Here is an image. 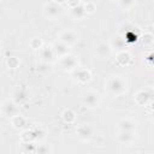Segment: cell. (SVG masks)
Masks as SVG:
<instances>
[{
	"mask_svg": "<svg viewBox=\"0 0 154 154\" xmlns=\"http://www.w3.org/2000/svg\"><path fill=\"white\" fill-rule=\"evenodd\" d=\"M108 89L114 94H120L125 90V84L119 77H113L108 81Z\"/></svg>",
	"mask_w": 154,
	"mask_h": 154,
	"instance_id": "obj_1",
	"label": "cell"
},
{
	"mask_svg": "<svg viewBox=\"0 0 154 154\" xmlns=\"http://www.w3.org/2000/svg\"><path fill=\"white\" fill-rule=\"evenodd\" d=\"M45 12H46L47 17L55 18L57 16L60 14L61 10H60V7H59L58 5H55V4H49V5H47V6L45 7Z\"/></svg>",
	"mask_w": 154,
	"mask_h": 154,
	"instance_id": "obj_2",
	"label": "cell"
},
{
	"mask_svg": "<svg viewBox=\"0 0 154 154\" xmlns=\"http://www.w3.org/2000/svg\"><path fill=\"white\" fill-rule=\"evenodd\" d=\"M78 136L83 140H89L91 137V129L89 126H81L78 129Z\"/></svg>",
	"mask_w": 154,
	"mask_h": 154,
	"instance_id": "obj_3",
	"label": "cell"
},
{
	"mask_svg": "<svg viewBox=\"0 0 154 154\" xmlns=\"http://www.w3.org/2000/svg\"><path fill=\"white\" fill-rule=\"evenodd\" d=\"M60 38H61V41L67 42V43H72V42L76 41V36H75L71 31H65V32H63V35L60 36Z\"/></svg>",
	"mask_w": 154,
	"mask_h": 154,
	"instance_id": "obj_4",
	"label": "cell"
},
{
	"mask_svg": "<svg viewBox=\"0 0 154 154\" xmlns=\"http://www.w3.org/2000/svg\"><path fill=\"white\" fill-rule=\"evenodd\" d=\"M84 101H85V102H88V105H90L91 107H94V105H96V103H97V95H96V94H94V93H89V94H87V95H85Z\"/></svg>",
	"mask_w": 154,
	"mask_h": 154,
	"instance_id": "obj_5",
	"label": "cell"
},
{
	"mask_svg": "<svg viewBox=\"0 0 154 154\" xmlns=\"http://www.w3.org/2000/svg\"><path fill=\"white\" fill-rule=\"evenodd\" d=\"M119 126L122 131H132L134 130V123L130 120H123L119 123Z\"/></svg>",
	"mask_w": 154,
	"mask_h": 154,
	"instance_id": "obj_6",
	"label": "cell"
},
{
	"mask_svg": "<svg viewBox=\"0 0 154 154\" xmlns=\"http://www.w3.org/2000/svg\"><path fill=\"white\" fill-rule=\"evenodd\" d=\"M120 138H122L123 142H130V141L134 138V136H132L131 131H122Z\"/></svg>",
	"mask_w": 154,
	"mask_h": 154,
	"instance_id": "obj_7",
	"label": "cell"
},
{
	"mask_svg": "<svg viewBox=\"0 0 154 154\" xmlns=\"http://www.w3.org/2000/svg\"><path fill=\"white\" fill-rule=\"evenodd\" d=\"M108 52H109V48H108V46L107 45H100L99 47H97V53L101 55V57H103V55H107L108 54Z\"/></svg>",
	"mask_w": 154,
	"mask_h": 154,
	"instance_id": "obj_8",
	"label": "cell"
}]
</instances>
